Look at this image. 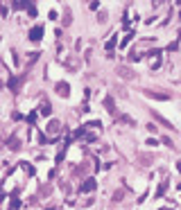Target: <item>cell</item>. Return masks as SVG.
<instances>
[{
  "instance_id": "cell-1",
  "label": "cell",
  "mask_w": 181,
  "mask_h": 210,
  "mask_svg": "<svg viewBox=\"0 0 181 210\" xmlns=\"http://www.w3.org/2000/svg\"><path fill=\"white\" fill-rule=\"evenodd\" d=\"M57 93L61 95V97H68V93H70L68 84H66V82H59V84H57Z\"/></svg>"
},
{
  "instance_id": "cell-2",
  "label": "cell",
  "mask_w": 181,
  "mask_h": 210,
  "mask_svg": "<svg viewBox=\"0 0 181 210\" xmlns=\"http://www.w3.org/2000/svg\"><path fill=\"white\" fill-rule=\"evenodd\" d=\"M41 36H43V27H34V30L30 32V39H32V41H41Z\"/></svg>"
},
{
  "instance_id": "cell-3",
  "label": "cell",
  "mask_w": 181,
  "mask_h": 210,
  "mask_svg": "<svg viewBox=\"0 0 181 210\" xmlns=\"http://www.w3.org/2000/svg\"><path fill=\"white\" fill-rule=\"evenodd\" d=\"M93 190H95V181L93 179H86L84 185H82V192H93Z\"/></svg>"
},
{
  "instance_id": "cell-4",
  "label": "cell",
  "mask_w": 181,
  "mask_h": 210,
  "mask_svg": "<svg viewBox=\"0 0 181 210\" xmlns=\"http://www.w3.org/2000/svg\"><path fill=\"white\" fill-rule=\"evenodd\" d=\"M147 97H154V99H168V93H154V91H145Z\"/></svg>"
},
{
  "instance_id": "cell-5",
  "label": "cell",
  "mask_w": 181,
  "mask_h": 210,
  "mask_svg": "<svg viewBox=\"0 0 181 210\" xmlns=\"http://www.w3.org/2000/svg\"><path fill=\"white\" fill-rule=\"evenodd\" d=\"M59 127H61V124H59L57 120H54V122H50V124H48V133H52V136H57V133H59Z\"/></svg>"
},
{
  "instance_id": "cell-6",
  "label": "cell",
  "mask_w": 181,
  "mask_h": 210,
  "mask_svg": "<svg viewBox=\"0 0 181 210\" xmlns=\"http://www.w3.org/2000/svg\"><path fill=\"white\" fill-rule=\"evenodd\" d=\"M118 72H120V75H124L127 79H134V72H131V70H124V68H118Z\"/></svg>"
},
{
  "instance_id": "cell-7",
  "label": "cell",
  "mask_w": 181,
  "mask_h": 210,
  "mask_svg": "<svg viewBox=\"0 0 181 210\" xmlns=\"http://www.w3.org/2000/svg\"><path fill=\"white\" fill-rule=\"evenodd\" d=\"M115 47V36H111V41H107V50H113Z\"/></svg>"
},
{
  "instance_id": "cell-8",
  "label": "cell",
  "mask_w": 181,
  "mask_h": 210,
  "mask_svg": "<svg viewBox=\"0 0 181 210\" xmlns=\"http://www.w3.org/2000/svg\"><path fill=\"white\" fill-rule=\"evenodd\" d=\"M18 206H21V201H18V199H11V210H18Z\"/></svg>"
},
{
  "instance_id": "cell-9",
  "label": "cell",
  "mask_w": 181,
  "mask_h": 210,
  "mask_svg": "<svg viewBox=\"0 0 181 210\" xmlns=\"http://www.w3.org/2000/svg\"><path fill=\"white\" fill-rule=\"evenodd\" d=\"M177 169H179V172H181V160H179V163H177Z\"/></svg>"
}]
</instances>
